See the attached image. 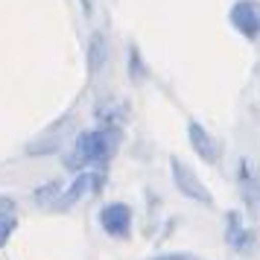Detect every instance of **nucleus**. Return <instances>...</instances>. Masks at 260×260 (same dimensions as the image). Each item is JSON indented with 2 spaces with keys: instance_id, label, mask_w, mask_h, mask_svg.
Instances as JSON below:
<instances>
[{
  "instance_id": "f257e3e1",
  "label": "nucleus",
  "mask_w": 260,
  "mask_h": 260,
  "mask_svg": "<svg viewBox=\"0 0 260 260\" xmlns=\"http://www.w3.org/2000/svg\"><path fill=\"white\" fill-rule=\"evenodd\" d=\"M108 155V138L103 132H85L76 141V158L85 164H96Z\"/></svg>"
},
{
  "instance_id": "f03ea898",
  "label": "nucleus",
  "mask_w": 260,
  "mask_h": 260,
  "mask_svg": "<svg viewBox=\"0 0 260 260\" xmlns=\"http://www.w3.org/2000/svg\"><path fill=\"white\" fill-rule=\"evenodd\" d=\"M100 225H103V231L111 234V237H126V234H129V225H132L129 208H126V205H120V202L106 205L103 213H100Z\"/></svg>"
},
{
  "instance_id": "7ed1b4c3",
  "label": "nucleus",
  "mask_w": 260,
  "mask_h": 260,
  "mask_svg": "<svg viewBox=\"0 0 260 260\" xmlns=\"http://www.w3.org/2000/svg\"><path fill=\"white\" fill-rule=\"evenodd\" d=\"M173 176H176V184H178L181 190H184V193H187L190 199H196V202H208V193L202 190L199 178L193 176V173H190V170H187L184 164L173 161Z\"/></svg>"
},
{
  "instance_id": "20e7f679",
  "label": "nucleus",
  "mask_w": 260,
  "mask_h": 260,
  "mask_svg": "<svg viewBox=\"0 0 260 260\" xmlns=\"http://www.w3.org/2000/svg\"><path fill=\"white\" fill-rule=\"evenodd\" d=\"M94 184H96V176H79L76 181H73V187L59 199V205H56V208H59V211H68V208H73V205L82 199L85 193L94 187Z\"/></svg>"
},
{
  "instance_id": "39448f33",
  "label": "nucleus",
  "mask_w": 260,
  "mask_h": 260,
  "mask_svg": "<svg viewBox=\"0 0 260 260\" xmlns=\"http://www.w3.org/2000/svg\"><path fill=\"white\" fill-rule=\"evenodd\" d=\"M190 138L196 141V152L205 155L208 161H216V155H219V152H216V146H213V141H211V135H208V132H202L199 126L193 123V126H190Z\"/></svg>"
},
{
  "instance_id": "423d86ee",
  "label": "nucleus",
  "mask_w": 260,
  "mask_h": 260,
  "mask_svg": "<svg viewBox=\"0 0 260 260\" xmlns=\"http://www.w3.org/2000/svg\"><path fill=\"white\" fill-rule=\"evenodd\" d=\"M231 243H234V246H243V237H246V231H243V228H240V219H237V216H231Z\"/></svg>"
}]
</instances>
